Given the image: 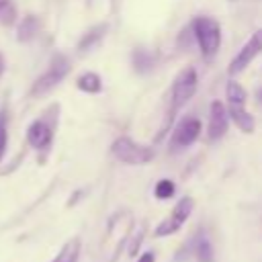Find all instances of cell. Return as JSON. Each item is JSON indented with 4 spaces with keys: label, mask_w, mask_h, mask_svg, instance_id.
Wrapping results in <instances>:
<instances>
[{
    "label": "cell",
    "mask_w": 262,
    "mask_h": 262,
    "mask_svg": "<svg viewBox=\"0 0 262 262\" xmlns=\"http://www.w3.org/2000/svg\"><path fill=\"white\" fill-rule=\"evenodd\" d=\"M72 70V63H70V57L63 55V53H55L47 66V70L43 74H39L35 78V82L31 84V90H29V96L31 98H37V96H43L47 94L49 90H53Z\"/></svg>",
    "instance_id": "1"
},
{
    "label": "cell",
    "mask_w": 262,
    "mask_h": 262,
    "mask_svg": "<svg viewBox=\"0 0 262 262\" xmlns=\"http://www.w3.org/2000/svg\"><path fill=\"white\" fill-rule=\"evenodd\" d=\"M59 111V106H51L45 115L37 117L29 127H27V143L33 149H49V145L53 143V135H55V123L57 117L55 113Z\"/></svg>",
    "instance_id": "2"
},
{
    "label": "cell",
    "mask_w": 262,
    "mask_h": 262,
    "mask_svg": "<svg viewBox=\"0 0 262 262\" xmlns=\"http://www.w3.org/2000/svg\"><path fill=\"white\" fill-rule=\"evenodd\" d=\"M192 33L199 41L201 53L209 59L217 53L219 45H221V27L217 20L209 18V16H196L192 20Z\"/></svg>",
    "instance_id": "3"
},
{
    "label": "cell",
    "mask_w": 262,
    "mask_h": 262,
    "mask_svg": "<svg viewBox=\"0 0 262 262\" xmlns=\"http://www.w3.org/2000/svg\"><path fill=\"white\" fill-rule=\"evenodd\" d=\"M111 154H113L119 162L131 164V166H141V164H147V162L154 160V149H151V147L141 145V143H137L135 139L125 137V135L113 141Z\"/></svg>",
    "instance_id": "4"
},
{
    "label": "cell",
    "mask_w": 262,
    "mask_h": 262,
    "mask_svg": "<svg viewBox=\"0 0 262 262\" xmlns=\"http://www.w3.org/2000/svg\"><path fill=\"white\" fill-rule=\"evenodd\" d=\"M196 90V72L192 68H186L182 70L176 80H174V86H172V102H174V108L186 104L192 94Z\"/></svg>",
    "instance_id": "5"
},
{
    "label": "cell",
    "mask_w": 262,
    "mask_h": 262,
    "mask_svg": "<svg viewBox=\"0 0 262 262\" xmlns=\"http://www.w3.org/2000/svg\"><path fill=\"white\" fill-rule=\"evenodd\" d=\"M262 53V29H258V31H254L252 33V37L248 39V43L239 49V53L233 57V61L229 63V74H239L242 70H246L250 63H252V59L256 57V55H260Z\"/></svg>",
    "instance_id": "6"
},
{
    "label": "cell",
    "mask_w": 262,
    "mask_h": 262,
    "mask_svg": "<svg viewBox=\"0 0 262 262\" xmlns=\"http://www.w3.org/2000/svg\"><path fill=\"white\" fill-rule=\"evenodd\" d=\"M199 135H201V121L199 119L188 117V119L180 121L178 127L174 129V133H172V139H170L172 151H178L182 147H188L190 143L196 141Z\"/></svg>",
    "instance_id": "7"
},
{
    "label": "cell",
    "mask_w": 262,
    "mask_h": 262,
    "mask_svg": "<svg viewBox=\"0 0 262 262\" xmlns=\"http://www.w3.org/2000/svg\"><path fill=\"white\" fill-rule=\"evenodd\" d=\"M227 131V108L223 102L215 100L209 108V125H207V137L209 139H221Z\"/></svg>",
    "instance_id": "8"
},
{
    "label": "cell",
    "mask_w": 262,
    "mask_h": 262,
    "mask_svg": "<svg viewBox=\"0 0 262 262\" xmlns=\"http://www.w3.org/2000/svg\"><path fill=\"white\" fill-rule=\"evenodd\" d=\"M41 18L37 14H27L16 25V41L18 43H31L41 33Z\"/></svg>",
    "instance_id": "9"
},
{
    "label": "cell",
    "mask_w": 262,
    "mask_h": 262,
    "mask_svg": "<svg viewBox=\"0 0 262 262\" xmlns=\"http://www.w3.org/2000/svg\"><path fill=\"white\" fill-rule=\"evenodd\" d=\"M227 117H231V119H233V123H235L244 133H252V131H254V127H256L254 117H252L244 106H229Z\"/></svg>",
    "instance_id": "10"
},
{
    "label": "cell",
    "mask_w": 262,
    "mask_h": 262,
    "mask_svg": "<svg viewBox=\"0 0 262 262\" xmlns=\"http://www.w3.org/2000/svg\"><path fill=\"white\" fill-rule=\"evenodd\" d=\"M104 33H106V25H96V27H92V29H88L84 35H82V39L78 41V51H88V49H92L102 37H104Z\"/></svg>",
    "instance_id": "11"
},
{
    "label": "cell",
    "mask_w": 262,
    "mask_h": 262,
    "mask_svg": "<svg viewBox=\"0 0 262 262\" xmlns=\"http://www.w3.org/2000/svg\"><path fill=\"white\" fill-rule=\"evenodd\" d=\"M76 86H78V90H82V92L96 94V92L102 90V80H100V76L94 74V72H84V74L76 80Z\"/></svg>",
    "instance_id": "12"
},
{
    "label": "cell",
    "mask_w": 262,
    "mask_h": 262,
    "mask_svg": "<svg viewBox=\"0 0 262 262\" xmlns=\"http://www.w3.org/2000/svg\"><path fill=\"white\" fill-rule=\"evenodd\" d=\"M192 207H194V201H192L190 196H182V199L176 203V207L172 209V213H170L168 219H172L176 225L182 227V223H184V221L188 219V215L192 213Z\"/></svg>",
    "instance_id": "13"
},
{
    "label": "cell",
    "mask_w": 262,
    "mask_h": 262,
    "mask_svg": "<svg viewBox=\"0 0 262 262\" xmlns=\"http://www.w3.org/2000/svg\"><path fill=\"white\" fill-rule=\"evenodd\" d=\"M80 239L78 237H72L70 242L63 244V248L59 250V254L51 260V262H78V256H80Z\"/></svg>",
    "instance_id": "14"
},
{
    "label": "cell",
    "mask_w": 262,
    "mask_h": 262,
    "mask_svg": "<svg viewBox=\"0 0 262 262\" xmlns=\"http://www.w3.org/2000/svg\"><path fill=\"white\" fill-rule=\"evenodd\" d=\"M225 94H227L229 106H244V104H246V90H244L237 82L229 80L227 86H225Z\"/></svg>",
    "instance_id": "15"
},
{
    "label": "cell",
    "mask_w": 262,
    "mask_h": 262,
    "mask_svg": "<svg viewBox=\"0 0 262 262\" xmlns=\"http://www.w3.org/2000/svg\"><path fill=\"white\" fill-rule=\"evenodd\" d=\"M194 254L199 262H213V246L205 235H199L196 246H194Z\"/></svg>",
    "instance_id": "16"
},
{
    "label": "cell",
    "mask_w": 262,
    "mask_h": 262,
    "mask_svg": "<svg viewBox=\"0 0 262 262\" xmlns=\"http://www.w3.org/2000/svg\"><path fill=\"white\" fill-rule=\"evenodd\" d=\"M16 20H18V10H16L14 2L10 0L8 4H4V6L0 8V25H2L4 29H8V27H14Z\"/></svg>",
    "instance_id": "17"
},
{
    "label": "cell",
    "mask_w": 262,
    "mask_h": 262,
    "mask_svg": "<svg viewBox=\"0 0 262 262\" xmlns=\"http://www.w3.org/2000/svg\"><path fill=\"white\" fill-rule=\"evenodd\" d=\"M133 66L137 72H147L154 66V55L147 53L145 49H135L133 51Z\"/></svg>",
    "instance_id": "18"
},
{
    "label": "cell",
    "mask_w": 262,
    "mask_h": 262,
    "mask_svg": "<svg viewBox=\"0 0 262 262\" xmlns=\"http://www.w3.org/2000/svg\"><path fill=\"white\" fill-rule=\"evenodd\" d=\"M6 147H8V113H6V106L0 108V162L6 154Z\"/></svg>",
    "instance_id": "19"
},
{
    "label": "cell",
    "mask_w": 262,
    "mask_h": 262,
    "mask_svg": "<svg viewBox=\"0 0 262 262\" xmlns=\"http://www.w3.org/2000/svg\"><path fill=\"white\" fill-rule=\"evenodd\" d=\"M174 192H176V186H174V182L168 180V178L160 180V182L156 184V188H154V194H156V199H160V201H166V199L174 196Z\"/></svg>",
    "instance_id": "20"
},
{
    "label": "cell",
    "mask_w": 262,
    "mask_h": 262,
    "mask_svg": "<svg viewBox=\"0 0 262 262\" xmlns=\"http://www.w3.org/2000/svg\"><path fill=\"white\" fill-rule=\"evenodd\" d=\"M180 229V225H176L172 219H164V221H160L158 223V227H156V237H166V235H170V233H176Z\"/></svg>",
    "instance_id": "21"
},
{
    "label": "cell",
    "mask_w": 262,
    "mask_h": 262,
    "mask_svg": "<svg viewBox=\"0 0 262 262\" xmlns=\"http://www.w3.org/2000/svg\"><path fill=\"white\" fill-rule=\"evenodd\" d=\"M137 262H156V254L154 252H143Z\"/></svg>",
    "instance_id": "22"
},
{
    "label": "cell",
    "mask_w": 262,
    "mask_h": 262,
    "mask_svg": "<svg viewBox=\"0 0 262 262\" xmlns=\"http://www.w3.org/2000/svg\"><path fill=\"white\" fill-rule=\"evenodd\" d=\"M4 70H6V61H4V55L0 53V78H2V74H4Z\"/></svg>",
    "instance_id": "23"
},
{
    "label": "cell",
    "mask_w": 262,
    "mask_h": 262,
    "mask_svg": "<svg viewBox=\"0 0 262 262\" xmlns=\"http://www.w3.org/2000/svg\"><path fill=\"white\" fill-rule=\"evenodd\" d=\"M8 2H10V0H0V8H2L4 4H8Z\"/></svg>",
    "instance_id": "24"
},
{
    "label": "cell",
    "mask_w": 262,
    "mask_h": 262,
    "mask_svg": "<svg viewBox=\"0 0 262 262\" xmlns=\"http://www.w3.org/2000/svg\"><path fill=\"white\" fill-rule=\"evenodd\" d=\"M258 98L262 100V88H258Z\"/></svg>",
    "instance_id": "25"
}]
</instances>
